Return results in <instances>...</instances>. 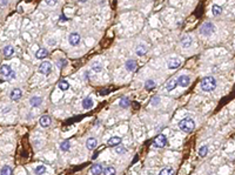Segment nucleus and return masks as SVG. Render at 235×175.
Wrapping results in <instances>:
<instances>
[{
  "label": "nucleus",
  "instance_id": "aec40b11",
  "mask_svg": "<svg viewBox=\"0 0 235 175\" xmlns=\"http://www.w3.org/2000/svg\"><path fill=\"white\" fill-rule=\"evenodd\" d=\"M176 86H179V85H177V80H176V79H171V80L167 82V85H166V89H167L168 92L174 91L176 88Z\"/></svg>",
  "mask_w": 235,
  "mask_h": 175
},
{
  "label": "nucleus",
  "instance_id": "4c0bfd02",
  "mask_svg": "<svg viewBox=\"0 0 235 175\" xmlns=\"http://www.w3.org/2000/svg\"><path fill=\"white\" fill-rule=\"evenodd\" d=\"M7 2H8V0H0V6H5V5H7Z\"/></svg>",
  "mask_w": 235,
  "mask_h": 175
},
{
  "label": "nucleus",
  "instance_id": "f03ea898",
  "mask_svg": "<svg viewBox=\"0 0 235 175\" xmlns=\"http://www.w3.org/2000/svg\"><path fill=\"white\" fill-rule=\"evenodd\" d=\"M179 128L185 132V133H191L194 131L195 128V121L192 117H183L179 123H177Z\"/></svg>",
  "mask_w": 235,
  "mask_h": 175
},
{
  "label": "nucleus",
  "instance_id": "2eb2a0df",
  "mask_svg": "<svg viewBox=\"0 0 235 175\" xmlns=\"http://www.w3.org/2000/svg\"><path fill=\"white\" fill-rule=\"evenodd\" d=\"M147 45H145V44H139L137 46V49H135V52H137V54L139 57H142V55H145L146 53H147Z\"/></svg>",
  "mask_w": 235,
  "mask_h": 175
},
{
  "label": "nucleus",
  "instance_id": "20e7f679",
  "mask_svg": "<svg viewBox=\"0 0 235 175\" xmlns=\"http://www.w3.org/2000/svg\"><path fill=\"white\" fill-rule=\"evenodd\" d=\"M0 74L4 75L5 79H7V80H12L16 78V72L12 71L10 65H2L0 67Z\"/></svg>",
  "mask_w": 235,
  "mask_h": 175
},
{
  "label": "nucleus",
  "instance_id": "58836bf2",
  "mask_svg": "<svg viewBox=\"0 0 235 175\" xmlns=\"http://www.w3.org/2000/svg\"><path fill=\"white\" fill-rule=\"evenodd\" d=\"M79 1H80V2H87L88 0H79Z\"/></svg>",
  "mask_w": 235,
  "mask_h": 175
},
{
  "label": "nucleus",
  "instance_id": "b1692460",
  "mask_svg": "<svg viewBox=\"0 0 235 175\" xmlns=\"http://www.w3.org/2000/svg\"><path fill=\"white\" fill-rule=\"evenodd\" d=\"M115 173H117V171H115V168H114V167H112V166L105 167V168H103V171H102V174L103 175H114Z\"/></svg>",
  "mask_w": 235,
  "mask_h": 175
},
{
  "label": "nucleus",
  "instance_id": "c9c22d12",
  "mask_svg": "<svg viewBox=\"0 0 235 175\" xmlns=\"http://www.w3.org/2000/svg\"><path fill=\"white\" fill-rule=\"evenodd\" d=\"M45 4L48 6H54L58 4V0H45Z\"/></svg>",
  "mask_w": 235,
  "mask_h": 175
},
{
  "label": "nucleus",
  "instance_id": "39448f33",
  "mask_svg": "<svg viewBox=\"0 0 235 175\" xmlns=\"http://www.w3.org/2000/svg\"><path fill=\"white\" fill-rule=\"evenodd\" d=\"M38 72L40 74L47 77L50 75V73L52 72V64L50 61H42L39 65V68H38Z\"/></svg>",
  "mask_w": 235,
  "mask_h": 175
},
{
  "label": "nucleus",
  "instance_id": "5701e85b",
  "mask_svg": "<svg viewBox=\"0 0 235 175\" xmlns=\"http://www.w3.org/2000/svg\"><path fill=\"white\" fill-rule=\"evenodd\" d=\"M222 13V7L221 6H219V5H213L212 6V14L214 16V17H217V16H220Z\"/></svg>",
  "mask_w": 235,
  "mask_h": 175
},
{
  "label": "nucleus",
  "instance_id": "c756f323",
  "mask_svg": "<svg viewBox=\"0 0 235 175\" xmlns=\"http://www.w3.org/2000/svg\"><path fill=\"white\" fill-rule=\"evenodd\" d=\"M91 68H92L95 73H99V72L102 71V65H101L100 62H93L92 66H91Z\"/></svg>",
  "mask_w": 235,
  "mask_h": 175
},
{
  "label": "nucleus",
  "instance_id": "1a4fd4ad",
  "mask_svg": "<svg viewBox=\"0 0 235 175\" xmlns=\"http://www.w3.org/2000/svg\"><path fill=\"white\" fill-rule=\"evenodd\" d=\"M192 44H193V38H192L191 34H186V35H183L181 38V46H182V48H189L192 46Z\"/></svg>",
  "mask_w": 235,
  "mask_h": 175
},
{
  "label": "nucleus",
  "instance_id": "f257e3e1",
  "mask_svg": "<svg viewBox=\"0 0 235 175\" xmlns=\"http://www.w3.org/2000/svg\"><path fill=\"white\" fill-rule=\"evenodd\" d=\"M201 89L205 91V92H212L214 91L217 86V82H216V79L214 77H205V78L201 80Z\"/></svg>",
  "mask_w": 235,
  "mask_h": 175
},
{
  "label": "nucleus",
  "instance_id": "c85d7f7f",
  "mask_svg": "<svg viewBox=\"0 0 235 175\" xmlns=\"http://www.w3.org/2000/svg\"><path fill=\"white\" fill-rule=\"evenodd\" d=\"M0 174H2V175H11V174H13L12 167H10V166H4V167L1 168V171H0Z\"/></svg>",
  "mask_w": 235,
  "mask_h": 175
},
{
  "label": "nucleus",
  "instance_id": "473e14b6",
  "mask_svg": "<svg viewBox=\"0 0 235 175\" xmlns=\"http://www.w3.org/2000/svg\"><path fill=\"white\" fill-rule=\"evenodd\" d=\"M175 172H174V169H172V168H163V169H161L160 171V175H172L174 174Z\"/></svg>",
  "mask_w": 235,
  "mask_h": 175
},
{
  "label": "nucleus",
  "instance_id": "4468645a",
  "mask_svg": "<svg viewBox=\"0 0 235 175\" xmlns=\"http://www.w3.org/2000/svg\"><path fill=\"white\" fill-rule=\"evenodd\" d=\"M93 106H94V102H93L92 97H87L82 100V107L85 109H91V108H93Z\"/></svg>",
  "mask_w": 235,
  "mask_h": 175
},
{
  "label": "nucleus",
  "instance_id": "dca6fc26",
  "mask_svg": "<svg viewBox=\"0 0 235 175\" xmlns=\"http://www.w3.org/2000/svg\"><path fill=\"white\" fill-rule=\"evenodd\" d=\"M51 122H52V119L48 115H42L39 119V123L41 127H48L51 125Z\"/></svg>",
  "mask_w": 235,
  "mask_h": 175
},
{
  "label": "nucleus",
  "instance_id": "0eeeda50",
  "mask_svg": "<svg viewBox=\"0 0 235 175\" xmlns=\"http://www.w3.org/2000/svg\"><path fill=\"white\" fill-rule=\"evenodd\" d=\"M80 40H81V37H80V34L77 33V32H72L68 35V42L72 46H78L79 44H80Z\"/></svg>",
  "mask_w": 235,
  "mask_h": 175
},
{
  "label": "nucleus",
  "instance_id": "423d86ee",
  "mask_svg": "<svg viewBox=\"0 0 235 175\" xmlns=\"http://www.w3.org/2000/svg\"><path fill=\"white\" fill-rule=\"evenodd\" d=\"M166 145H167V136L165 135V134H159L155 137V140H154L153 147H155V148H162Z\"/></svg>",
  "mask_w": 235,
  "mask_h": 175
},
{
  "label": "nucleus",
  "instance_id": "ddd939ff",
  "mask_svg": "<svg viewBox=\"0 0 235 175\" xmlns=\"http://www.w3.org/2000/svg\"><path fill=\"white\" fill-rule=\"evenodd\" d=\"M121 141H122V139H121L120 136H112L111 139H108L107 145H108L109 147H117V145L121 143Z\"/></svg>",
  "mask_w": 235,
  "mask_h": 175
},
{
  "label": "nucleus",
  "instance_id": "72a5a7b5",
  "mask_svg": "<svg viewBox=\"0 0 235 175\" xmlns=\"http://www.w3.org/2000/svg\"><path fill=\"white\" fill-rule=\"evenodd\" d=\"M67 66V61L65 60V59H62V60H58V67L59 68H64V67H66Z\"/></svg>",
  "mask_w": 235,
  "mask_h": 175
},
{
  "label": "nucleus",
  "instance_id": "f704fd0d",
  "mask_svg": "<svg viewBox=\"0 0 235 175\" xmlns=\"http://www.w3.org/2000/svg\"><path fill=\"white\" fill-rule=\"evenodd\" d=\"M125 151H126V149H125V147L119 146V145H117V148H115V153H117V154H122V153H125Z\"/></svg>",
  "mask_w": 235,
  "mask_h": 175
},
{
  "label": "nucleus",
  "instance_id": "7c9ffc66",
  "mask_svg": "<svg viewBox=\"0 0 235 175\" xmlns=\"http://www.w3.org/2000/svg\"><path fill=\"white\" fill-rule=\"evenodd\" d=\"M208 153V147L207 146H201L199 149V156L200 157H205Z\"/></svg>",
  "mask_w": 235,
  "mask_h": 175
},
{
  "label": "nucleus",
  "instance_id": "9b49d317",
  "mask_svg": "<svg viewBox=\"0 0 235 175\" xmlns=\"http://www.w3.org/2000/svg\"><path fill=\"white\" fill-rule=\"evenodd\" d=\"M125 67H126V69L128 71V72H134V71H137V61L135 60H127L126 61V64H125Z\"/></svg>",
  "mask_w": 235,
  "mask_h": 175
},
{
  "label": "nucleus",
  "instance_id": "393cba45",
  "mask_svg": "<svg viewBox=\"0 0 235 175\" xmlns=\"http://www.w3.org/2000/svg\"><path fill=\"white\" fill-rule=\"evenodd\" d=\"M129 103H131V102H129V99L126 97H121L120 101H119V106H120L121 108H127V107L129 106Z\"/></svg>",
  "mask_w": 235,
  "mask_h": 175
},
{
  "label": "nucleus",
  "instance_id": "2f4dec72",
  "mask_svg": "<svg viewBox=\"0 0 235 175\" xmlns=\"http://www.w3.org/2000/svg\"><path fill=\"white\" fill-rule=\"evenodd\" d=\"M34 173H35V174H44V173H46V167H45L44 165L37 166L35 169H34Z\"/></svg>",
  "mask_w": 235,
  "mask_h": 175
},
{
  "label": "nucleus",
  "instance_id": "bb28decb",
  "mask_svg": "<svg viewBox=\"0 0 235 175\" xmlns=\"http://www.w3.org/2000/svg\"><path fill=\"white\" fill-rule=\"evenodd\" d=\"M69 148H71V142H69L68 140H65V141H62V142L60 143V149H61L62 152H67Z\"/></svg>",
  "mask_w": 235,
  "mask_h": 175
},
{
  "label": "nucleus",
  "instance_id": "f3484780",
  "mask_svg": "<svg viewBox=\"0 0 235 175\" xmlns=\"http://www.w3.org/2000/svg\"><path fill=\"white\" fill-rule=\"evenodd\" d=\"M2 53H4V57L5 58H11L13 54H14V48H13V46H11V45H8V46H6V47H4V49H2Z\"/></svg>",
  "mask_w": 235,
  "mask_h": 175
},
{
  "label": "nucleus",
  "instance_id": "4be33fe9",
  "mask_svg": "<svg viewBox=\"0 0 235 175\" xmlns=\"http://www.w3.org/2000/svg\"><path fill=\"white\" fill-rule=\"evenodd\" d=\"M48 55V51L46 49V48H40L39 51L35 53V57L37 59H40V60H42V59H45L46 57Z\"/></svg>",
  "mask_w": 235,
  "mask_h": 175
},
{
  "label": "nucleus",
  "instance_id": "a878e982",
  "mask_svg": "<svg viewBox=\"0 0 235 175\" xmlns=\"http://www.w3.org/2000/svg\"><path fill=\"white\" fill-rule=\"evenodd\" d=\"M155 86H157V82H155L154 80H152V79L147 80V81H146V83H145V88H146L147 91H151V89L155 88Z\"/></svg>",
  "mask_w": 235,
  "mask_h": 175
},
{
  "label": "nucleus",
  "instance_id": "f8f14e48",
  "mask_svg": "<svg viewBox=\"0 0 235 175\" xmlns=\"http://www.w3.org/2000/svg\"><path fill=\"white\" fill-rule=\"evenodd\" d=\"M21 97H22V91H21L20 88H14V89H12V92H11V94H10L11 100H13V101L19 100V99H21Z\"/></svg>",
  "mask_w": 235,
  "mask_h": 175
},
{
  "label": "nucleus",
  "instance_id": "9d476101",
  "mask_svg": "<svg viewBox=\"0 0 235 175\" xmlns=\"http://www.w3.org/2000/svg\"><path fill=\"white\" fill-rule=\"evenodd\" d=\"M168 68L169 69H177L180 66H181V60L179 58H172L168 60V64H167Z\"/></svg>",
  "mask_w": 235,
  "mask_h": 175
},
{
  "label": "nucleus",
  "instance_id": "e433bc0d",
  "mask_svg": "<svg viewBox=\"0 0 235 175\" xmlns=\"http://www.w3.org/2000/svg\"><path fill=\"white\" fill-rule=\"evenodd\" d=\"M159 103H160V97H154L152 99V105L153 106H159Z\"/></svg>",
  "mask_w": 235,
  "mask_h": 175
},
{
  "label": "nucleus",
  "instance_id": "a211bd4d",
  "mask_svg": "<svg viewBox=\"0 0 235 175\" xmlns=\"http://www.w3.org/2000/svg\"><path fill=\"white\" fill-rule=\"evenodd\" d=\"M97 145H98V141H97V139L95 137H89V139H87V141H86V148L87 149H94L95 147H97Z\"/></svg>",
  "mask_w": 235,
  "mask_h": 175
},
{
  "label": "nucleus",
  "instance_id": "6e6552de",
  "mask_svg": "<svg viewBox=\"0 0 235 175\" xmlns=\"http://www.w3.org/2000/svg\"><path fill=\"white\" fill-rule=\"evenodd\" d=\"M176 80H177V85H179V86H181V87H183V88L188 87V86H189V83H191V78H189L188 75H186V74L180 75Z\"/></svg>",
  "mask_w": 235,
  "mask_h": 175
},
{
  "label": "nucleus",
  "instance_id": "412c9836",
  "mask_svg": "<svg viewBox=\"0 0 235 175\" xmlns=\"http://www.w3.org/2000/svg\"><path fill=\"white\" fill-rule=\"evenodd\" d=\"M30 103L33 107H39L40 105L42 103V99L40 97H32L30 99Z\"/></svg>",
  "mask_w": 235,
  "mask_h": 175
},
{
  "label": "nucleus",
  "instance_id": "6ab92c4d",
  "mask_svg": "<svg viewBox=\"0 0 235 175\" xmlns=\"http://www.w3.org/2000/svg\"><path fill=\"white\" fill-rule=\"evenodd\" d=\"M102 171H103V167L100 165V163H97V165H93L92 167H91V174H94V175H99V174H102Z\"/></svg>",
  "mask_w": 235,
  "mask_h": 175
},
{
  "label": "nucleus",
  "instance_id": "7ed1b4c3",
  "mask_svg": "<svg viewBox=\"0 0 235 175\" xmlns=\"http://www.w3.org/2000/svg\"><path fill=\"white\" fill-rule=\"evenodd\" d=\"M214 32H215V25H214L213 22L207 21V22H205V24L200 27V33H201L202 35H205V37H209V35H212Z\"/></svg>",
  "mask_w": 235,
  "mask_h": 175
},
{
  "label": "nucleus",
  "instance_id": "cd10ccee",
  "mask_svg": "<svg viewBox=\"0 0 235 175\" xmlns=\"http://www.w3.org/2000/svg\"><path fill=\"white\" fill-rule=\"evenodd\" d=\"M58 87L61 89V91H67L69 88V83L66 81V80H60L58 83Z\"/></svg>",
  "mask_w": 235,
  "mask_h": 175
}]
</instances>
